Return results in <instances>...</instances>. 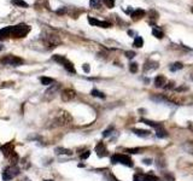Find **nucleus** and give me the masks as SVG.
Instances as JSON below:
<instances>
[{
	"instance_id": "37998d69",
	"label": "nucleus",
	"mask_w": 193,
	"mask_h": 181,
	"mask_svg": "<svg viewBox=\"0 0 193 181\" xmlns=\"http://www.w3.org/2000/svg\"><path fill=\"white\" fill-rule=\"evenodd\" d=\"M135 181H145V180H139V179H138V180H135Z\"/></svg>"
},
{
	"instance_id": "c9c22d12",
	"label": "nucleus",
	"mask_w": 193,
	"mask_h": 181,
	"mask_svg": "<svg viewBox=\"0 0 193 181\" xmlns=\"http://www.w3.org/2000/svg\"><path fill=\"white\" fill-rule=\"evenodd\" d=\"M112 129H114V127H110V128H109V129H106V131H105V132L103 133V135H104L105 138H106V136H109V135L111 134V132H112Z\"/></svg>"
},
{
	"instance_id": "9b49d317",
	"label": "nucleus",
	"mask_w": 193,
	"mask_h": 181,
	"mask_svg": "<svg viewBox=\"0 0 193 181\" xmlns=\"http://www.w3.org/2000/svg\"><path fill=\"white\" fill-rule=\"evenodd\" d=\"M145 16H146V12H145L143 9H138V10H135V11H133L132 15H130L132 20H133L134 22L140 21V20H141V18H144Z\"/></svg>"
},
{
	"instance_id": "aec40b11",
	"label": "nucleus",
	"mask_w": 193,
	"mask_h": 181,
	"mask_svg": "<svg viewBox=\"0 0 193 181\" xmlns=\"http://www.w3.org/2000/svg\"><path fill=\"white\" fill-rule=\"evenodd\" d=\"M152 35L154 36V38H157V39H163L164 33H163L158 27H154V28L152 29Z\"/></svg>"
},
{
	"instance_id": "7ed1b4c3",
	"label": "nucleus",
	"mask_w": 193,
	"mask_h": 181,
	"mask_svg": "<svg viewBox=\"0 0 193 181\" xmlns=\"http://www.w3.org/2000/svg\"><path fill=\"white\" fill-rule=\"evenodd\" d=\"M73 121V117L69 112L64 111V110H60L58 114H57V117L55 120L56 124L57 126H66V124H70Z\"/></svg>"
},
{
	"instance_id": "dca6fc26",
	"label": "nucleus",
	"mask_w": 193,
	"mask_h": 181,
	"mask_svg": "<svg viewBox=\"0 0 193 181\" xmlns=\"http://www.w3.org/2000/svg\"><path fill=\"white\" fill-rule=\"evenodd\" d=\"M132 132L135 134V135H138V136H141V138H146V136H149L150 135V132L149 131H145V129H136V128H134V129H132Z\"/></svg>"
},
{
	"instance_id": "cd10ccee",
	"label": "nucleus",
	"mask_w": 193,
	"mask_h": 181,
	"mask_svg": "<svg viewBox=\"0 0 193 181\" xmlns=\"http://www.w3.org/2000/svg\"><path fill=\"white\" fill-rule=\"evenodd\" d=\"M93 97H99V98H105V94L103 93V92H100V90H98V89H93L92 90V93H91Z\"/></svg>"
},
{
	"instance_id": "58836bf2",
	"label": "nucleus",
	"mask_w": 193,
	"mask_h": 181,
	"mask_svg": "<svg viewBox=\"0 0 193 181\" xmlns=\"http://www.w3.org/2000/svg\"><path fill=\"white\" fill-rule=\"evenodd\" d=\"M143 162H144V164H147V166H150L151 163H152V159H150V158H146V159H144Z\"/></svg>"
},
{
	"instance_id": "4be33fe9",
	"label": "nucleus",
	"mask_w": 193,
	"mask_h": 181,
	"mask_svg": "<svg viewBox=\"0 0 193 181\" xmlns=\"http://www.w3.org/2000/svg\"><path fill=\"white\" fill-rule=\"evenodd\" d=\"M147 16L150 17V23H151V24H153V21H157V20H158V12H157L156 10L149 11Z\"/></svg>"
},
{
	"instance_id": "e433bc0d",
	"label": "nucleus",
	"mask_w": 193,
	"mask_h": 181,
	"mask_svg": "<svg viewBox=\"0 0 193 181\" xmlns=\"http://www.w3.org/2000/svg\"><path fill=\"white\" fill-rule=\"evenodd\" d=\"M65 12H66V7H62V9L57 10V13H58V15H64Z\"/></svg>"
},
{
	"instance_id": "423d86ee",
	"label": "nucleus",
	"mask_w": 193,
	"mask_h": 181,
	"mask_svg": "<svg viewBox=\"0 0 193 181\" xmlns=\"http://www.w3.org/2000/svg\"><path fill=\"white\" fill-rule=\"evenodd\" d=\"M0 63L7 66H20L21 64H23V61L16 56H6L0 59Z\"/></svg>"
},
{
	"instance_id": "473e14b6",
	"label": "nucleus",
	"mask_w": 193,
	"mask_h": 181,
	"mask_svg": "<svg viewBox=\"0 0 193 181\" xmlns=\"http://www.w3.org/2000/svg\"><path fill=\"white\" fill-rule=\"evenodd\" d=\"M90 155H91V151H90V150H86L83 153H81L80 157H81V159H86V158L90 157Z\"/></svg>"
},
{
	"instance_id": "f704fd0d",
	"label": "nucleus",
	"mask_w": 193,
	"mask_h": 181,
	"mask_svg": "<svg viewBox=\"0 0 193 181\" xmlns=\"http://www.w3.org/2000/svg\"><path fill=\"white\" fill-rule=\"evenodd\" d=\"M111 162H112V164H116V163H118V153L111 156Z\"/></svg>"
},
{
	"instance_id": "ea45409f",
	"label": "nucleus",
	"mask_w": 193,
	"mask_h": 181,
	"mask_svg": "<svg viewBox=\"0 0 193 181\" xmlns=\"http://www.w3.org/2000/svg\"><path fill=\"white\" fill-rule=\"evenodd\" d=\"M164 177H165V180L168 179L169 181H174V177H173L171 175H169V174H165V175H164Z\"/></svg>"
},
{
	"instance_id": "bb28decb",
	"label": "nucleus",
	"mask_w": 193,
	"mask_h": 181,
	"mask_svg": "<svg viewBox=\"0 0 193 181\" xmlns=\"http://www.w3.org/2000/svg\"><path fill=\"white\" fill-rule=\"evenodd\" d=\"M143 151H144V149H141V147H134V149L126 150V152H128V153H141Z\"/></svg>"
},
{
	"instance_id": "79ce46f5",
	"label": "nucleus",
	"mask_w": 193,
	"mask_h": 181,
	"mask_svg": "<svg viewBox=\"0 0 193 181\" xmlns=\"http://www.w3.org/2000/svg\"><path fill=\"white\" fill-rule=\"evenodd\" d=\"M3 48H4V47H3V45H1V44H0V51H1Z\"/></svg>"
},
{
	"instance_id": "2f4dec72",
	"label": "nucleus",
	"mask_w": 193,
	"mask_h": 181,
	"mask_svg": "<svg viewBox=\"0 0 193 181\" xmlns=\"http://www.w3.org/2000/svg\"><path fill=\"white\" fill-rule=\"evenodd\" d=\"M103 1H104V4L106 5L109 9H112L115 6V1H114V0H103Z\"/></svg>"
},
{
	"instance_id": "f03ea898",
	"label": "nucleus",
	"mask_w": 193,
	"mask_h": 181,
	"mask_svg": "<svg viewBox=\"0 0 193 181\" xmlns=\"http://www.w3.org/2000/svg\"><path fill=\"white\" fill-rule=\"evenodd\" d=\"M41 39L44 40V42L47 47L50 46V48H55L60 44L59 36L55 33H52V31H44L41 35Z\"/></svg>"
},
{
	"instance_id": "6ab92c4d",
	"label": "nucleus",
	"mask_w": 193,
	"mask_h": 181,
	"mask_svg": "<svg viewBox=\"0 0 193 181\" xmlns=\"http://www.w3.org/2000/svg\"><path fill=\"white\" fill-rule=\"evenodd\" d=\"M133 46L135 47V48H141L143 46H144V40H143V38L141 36H135V39H134V42H133Z\"/></svg>"
},
{
	"instance_id": "f257e3e1",
	"label": "nucleus",
	"mask_w": 193,
	"mask_h": 181,
	"mask_svg": "<svg viewBox=\"0 0 193 181\" xmlns=\"http://www.w3.org/2000/svg\"><path fill=\"white\" fill-rule=\"evenodd\" d=\"M29 31H30V27L24 23L5 27L3 29H0V40L9 38V36H11V38H24Z\"/></svg>"
},
{
	"instance_id": "72a5a7b5",
	"label": "nucleus",
	"mask_w": 193,
	"mask_h": 181,
	"mask_svg": "<svg viewBox=\"0 0 193 181\" xmlns=\"http://www.w3.org/2000/svg\"><path fill=\"white\" fill-rule=\"evenodd\" d=\"M126 57L129 58V59L134 58V57H135V52H134V51H128V52H126Z\"/></svg>"
},
{
	"instance_id": "5701e85b",
	"label": "nucleus",
	"mask_w": 193,
	"mask_h": 181,
	"mask_svg": "<svg viewBox=\"0 0 193 181\" xmlns=\"http://www.w3.org/2000/svg\"><path fill=\"white\" fill-rule=\"evenodd\" d=\"M184 68V65H182V63H180V62H176V63H174V64H171L170 65V70L171 71H178V70H181Z\"/></svg>"
},
{
	"instance_id": "2eb2a0df",
	"label": "nucleus",
	"mask_w": 193,
	"mask_h": 181,
	"mask_svg": "<svg viewBox=\"0 0 193 181\" xmlns=\"http://www.w3.org/2000/svg\"><path fill=\"white\" fill-rule=\"evenodd\" d=\"M164 85H167V79L164 75H158L154 79V86L156 87H164Z\"/></svg>"
},
{
	"instance_id": "9d476101",
	"label": "nucleus",
	"mask_w": 193,
	"mask_h": 181,
	"mask_svg": "<svg viewBox=\"0 0 193 181\" xmlns=\"http://www.w3.org/2000/svg\"><path fill=\"white\" fill-rule=\"evenodd\" d=\"M58 89H59V85H51V87L46 90V93H45L46 98H47V99L55 98L56 94H57V92H58Z\"/></svg>"
},
{
	"instance_id": "39448f33",
	"label": "nucleus",
	"mask_w": 193,
	"mask_h": 181,
	"mask_svg": "<svg viewBox=\"0 0 193 181\" xmlns=\"http://www.w3.org/2000/svg\"><path fill=\"white\" fill-rule=\"evenodd\" d=\"M53 61L55 62H57V63H59V64H62L69 72H71V74H75V68H74V64L70 62V61H68L65 57H63V56H59V54H56V56H53Z\"/></svg>"
},
{
	"instance_id": "4c0bfd02",
	"label": "nucleus",
	"mask_w": 193,
	"mask_h": 181,
	"mask_svg": "<svg viewBox=\"0 0 193 181\" xmlns=\"http://www.w3.org/2000/svg\"><path fill=\"white\" fill-rule=\"evenodd\" d=\"M83 70H84V72H90V70H91V68H90V65L88 64H83Z\"/></svg>"
},
{
	"instance_id": "7c9ffc66",
	"label": "nucleus",
	"mask_w": 193,
	"mask_h": 181,
	"mask_svg": "<svg viewBox=\"0 0 193 181\" xmlns=\"http://www.w3.org/2000/svg\"><path fill=\"white\" fill-rule=\"evenodd\" d=\"M129 70H130V72H133V74L138 72V63H132L129 65Z\"/></svg>"
},
{
	"instance_id": "a211bd4d",
	"label": "nucleus",
	"mask_w": 193,
	"mask_h": 181,
	"mask_svg": "<svg viewBox=\"0 0 193 181\" xmlns=\"http://www.w3.org/2000/svg\"><path fill=\"white\" fill-rule=\"evenodd\" d=\"M182 149H184L187 153L193 155V141H187V142H185V144L182 145Z\"/></svg>"
},
{
	"instance_id": "393cba45",
	"label": "nucleus",
	"mask_w": 193,
	"mask_h": 181,
	"mask_svg": "<svg viewBox=\"0 0 193 181\" xmlns=\"http://www.w3.org/2000/svg\"><path fill=\"white\" fill-rule=\"evenodd\" d=\"M11 3L16 6H21V7H28V4L25 1H23V0H11Z\"/></svg>"
},
{
	"instance_id": "6e6552de",
	"label": "nucleus",
	"mask_w": 193,
	"mask_h": 181,
	"mask_svg": "<svg viewBox=\"0 0 193 181\" xmlns=\"http://www.w3.org/2000/svg\"><path fill=\"white\" fill-rule=\"evenodd\" d=\"M88 22L92 26H97V27H101V28H110L111 27L110 22H108V21H99V20H95V18H93V17H88Z\"/></svg>"
},
{
	"instance_id": "c03bdc74",
	"label": "nucleus",
	"mask_w": 193,
	"mask_h": 181,
	"mask_svg": "<svg viewBox=\"0 0 193 181\" xmlns=\"http://www.w3.org/2000/svg\"><path fill=\"white\" fill-rule=\"evenodd\" d=\"M191 11H192V13H193V7H192V9H191Z\"/></svg>"
},
{
	"instance_id": "f8f14e48",
	"label": "nucleus",
	"mask_w": 193,
	"mask_h": 181,
	"mask_svg": "<svg viewBox=\"0 0 193 181\" xmlns=\"http://www.w3.org/2000/svg\"><path fill=\"white\" fill-rule=\"evenodd\" d=\"M95 152H97V155H98V157H105L108 153H106V149H105V145H104V142H99L97 146H95Z\"/></svg>"
},
{
	"instance_id": "412c9836",
	"label": "nucleus",
	"mask_w": 193,
	"mask_h": 181,
	"mask_svg": "<svg viewBox=\"0 0 193 181\" xmlns=\"http://www.w3.org/2000/svg\"><path fill=\"white\" fill-rule=\"evenodd\" d=\"M156 135L158 136V138H165L168 135L167 131L163 128V126H159L158 128H156Z\"/></svg>"
},
{
	"instance_id": "b1692460",
	"label": "nucleus",
	"mask_w": 193,
	"mask_h": 181,
	"mask_svg": "<svg viewBox=\"0 0 193 181\" xmlns=\"http://www.w3.org/2000/svg\"><path fill=\"white\" fill-rule=\"evenodd\" d=\"M141 122H144L145 124H149L151 127H154V128H158L159 126H162L161 123H157V122H153V121H150V120H145V118H141Z\"/></svg>"
},
{
	"instance_id": "20e7f679",
	"label": "nucleus",
	"mask_w": 193,
	"mask_h": 181,
	"mask_svg": "<svg viewBox=\"0 0 193 181\" xmlns=\"http://www.w3.org/2000/svg\"><path fill=\"white\" fill-rule=\"evenodd\" d=\"M20 174V168L18 167H16V166H10L7 168L4 169L3 174H1V177L4 181H10L12 180L13 177H16L17 175Z\"/></svg>"
},
{
	"instance_id": "a18cd8bd",
	"label": "nucleus",
	"mask_w": 193,
	"mask_h": 181,
	"mask_svg": "<svg viewBox=\"0 0 193 181\" xmlns=\"http://www.w3.org/2000/svg\"><path fill=\"white\" fill-rule=\"evenodd\" d=\"M46 181H53V180H46Z\"/></svg>"
},
{
	"instance_id": "c85d7f7f",
	"label": "nucleus",
	"mask_w": 193,
	"mask_h": 181,
	"mask_svg": "<svg viewBox=\"0 0 193 181\" xmlns=\"http://www.w3.org/2000/svg\"><path fill=\"white\" fill-rule=\"evenodd\" d=\"M144 180L145 181H159L157 176H153V175H145L144 176Z\"/></svg>"
},
{
	"instance_id": "0eeeda50",
	"label": "nucleus",
	"mask_w": 193,
	"mask_h": 181,
	"mask_svg": "<svg viewBox=\"0 0 193 181\" xmlns=\"http://www.w3.org/2000/svg\"><path fill=\"white\" fill-rule=\"evenodd\" d=\"M60 97H62V100L63 101H70V100H73L76 97V92H75L74 89L66 88V89H63Z\"/></svg>"
},
{
	"instance_id": "4468645a",
	"label": "nucleus",
	"mask_w": 193,
	"mask_h": 181,
	"mask_svg": "<svg viewBox=\"0 0 193 181\" xmlns=\"http://www.w3.org/2000/svg\"><path fill=\"white\" fill-rule=\"evenodd\" d=\"M158 68V63L157 62H153V61H147L145 63V66H144V72H149V71H152L154 69Z\"/></svg>"
},
{
	"instance_id": "1a4fd4ad",
	"label": "nucleus",
	"mask_w": 193,
	"mask_h": 181,
	"mask_svg": "<svg viewBox=\"0 0 193 181\" xmlns=\"http://www.w3.org/2000/svg\"><path fill=\"white\" fill-rule=\"evenodd\" d=\"M118 163H121V164H123L126 167H129V168H132L134 166L132 158L128 155H118Z\"/></svg>"
},
{
	"instance_id": "f3484780",
	"label": "nucleus",
	"mask_w": 193,
	"mask_h": 181,
	"mask_svg": "<svg viewBox=\"0 0 193 181\" xmlns=\"http://www.w3.org/2000/svg\"><path fill=\"white\" fill-rule=\"evenodd\" d=\"M55 152L57 155H66V156H71L73 155L71 150H68V149H64V147H56Z\"/></svg>"
},
{
	"instance_id": "a878e982",
	"label": "nucleus",
	"mask_w": 193,
	"mask_h": 181,
	"mask_svg": "<svg viewBox=\"0 0 193 181\" xmlns=\"http://www.w3.org/2000/svg\"><path fill=\"white\" fill-rule=\"evenodd\" d=\"M40 81H41V83L45 85V86H48V85H51V83L55 82L53 79H51V77H45V76H42V77L40 79Z\"/></svg>"
},
{
	"instance_id": "a19ab883",
	"label": "nucleus",
	"mask_w": 193,
	"mask_h": 181,
	"mask_svg": "<svg viewBox=\"0 0 193 181\" xmlns=\"http://www.w3.org/2000/svg\"><path fill=\"white\" fill-rule=\"evenodd\" d=\"M165 88H167V89H171V88H174V82H169L168 86H165Z\"/></svg>"
},
{
	"instance_id": "ddd939ff",
	"label": "nucleus",
	"mask_w": 193,
	"mask_h": 181,
	"mask_svg": "<svg viewBox=\"0 0 193 181\" xmlns=\"http://www.w3.org/2000/svg\"><path fill=\"white\" fill-rule=\"evenodd\" d=\"M0 150H1V152H3L6 157H9V156L13 152V145H12L11 142H7V144L3 145V146L0 147Z\"/></svg>"
},
{
	"instance_id": "c756f323",
	"label": "nucleus",
	"mask_w": 193,
	"mask_h": 181,
	"mask_svg": "<svg viewBox=\"0 0 193 181\" xmlns=\"http://www.w3.org/2000/svg\"><path fill=\"white\" fill-rule=\"evenodd\" d=\"M90 5L94 9H97L100 6V0H90Z\"/></svg>"
}]
</instances>
